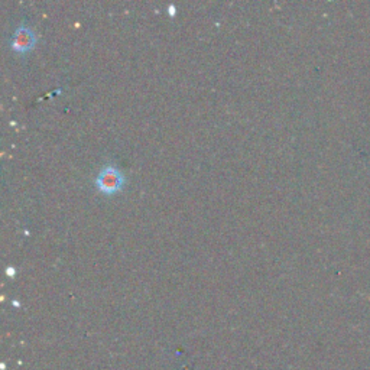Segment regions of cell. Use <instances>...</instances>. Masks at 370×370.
<instances>
[{
    "mask_svg": "<svg viewBox=\"0 0 370 370\" xmlns=\"http://www.w3.org/2000/svg\"><path fill=\"white\" fill-rule=\"evenodd\" d=\"M8 274L9 275H13L15 274V269L13 267H8Z\"/></svg>",
    "mask_w": 370,
    "mask_h": 370,
    "instance_id": "3957f363",
    "label": "cell"
},
{
    "mask_svg": "<svg viewBox=\"0 0 370 370\" xmlns=\"http://www.w3.org/2000/svg\"><path fill=\"white\" fill-rule=\"evenodd\" d=\"M37 42V35L34 31L25 25H20V27L16 29L13 39H12V49L16 53H27L35 45Z\"/></svg>",
    "mask_w": 370,
    "mask_h": 370,
    "instance_id": "7a4b0ae2",
    "label": "cell"
},
{
    "mask_svg": "<svg viewBox=\"0 0 370 370\" xmlns=\"http://www.w3.org/2000/svg\"><path fill=\"white\" fill-rule=\"evenodd\" d=\"M123 184H125V177L120 174L119 169L112 165L102 169L95 180L97 188L105 194H114L123 187Z\"/></svg>",
    "mask_w": 370,
    "mask_h": 370,
    "instance_id": "6da1fadb",
    "label": "cell"
}]
</instances>
